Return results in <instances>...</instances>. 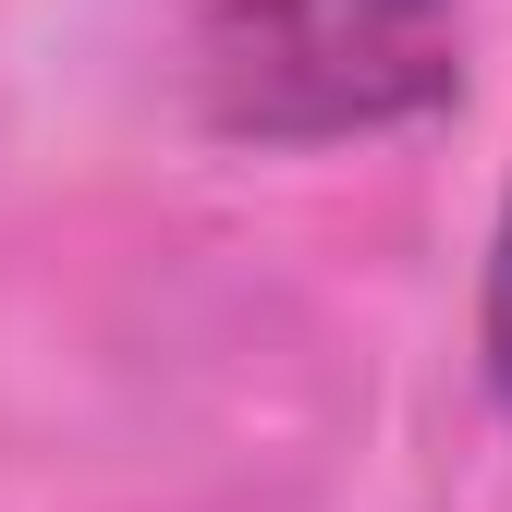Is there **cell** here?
Returning a JSON list of instances; mask_svg holds the SVG:
<instances>
[{"mask_svg": "<svg viewBox=\"0 0 512 512\" xmlns=\"http://www.w3.org/2000/svg\"><path fill=\"white\" fill-rule=\"evenodd\" d=\"M464 25L476 0H208L183 74L232 147H354L464 86Z\"/></svg>", "mask_w": 512, "mask_h": 512, "instance_id": "obj_1", "label": "cell"}, {"mask_svg": "<svg viewBox=\"0 0 512 512\" xmlns=\"http://www.w3.org/2000/svg\"><path fill=\"white\" fill-rule=\"evenodd\" d=\"M476 354H488V391L512 415V196H500V232H488V293H476Z\"/></svg>", "mask_w": 512, "mask_h": 512, "instance_id": "obj_2", "label": "cell"}]
</instances>
